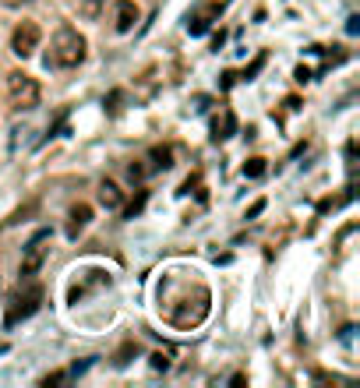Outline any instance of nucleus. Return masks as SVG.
Here are the masks:
<instances>
[{
    "label": "nucleus",
    "mask_w": 360,
    "mask_h": 388,
    "mask_svg": "<svg viewBox=\"0 0 360 388\" xmlns=\"http://www.w3.org/2000/svg\"><path fill=\"white\" fill-rule=\"evenodd\" d=\"M212 311V293L209 286H201L198 279L187 275H166L159 283V314L173 325V328H198Z\"/></svg>",
    "instance_id": "1"
},
{
    "label": "nucleus",
    "mask_w": 360,
    "mask_h": 388,
    "mask_svg": "<svg viewBox=\"0 0 360 388\" xmlns=\"http://www.w3.org/2000/svg\"><path fill=\"white\" fill-rule=\"evenodd\" d=\"M85 53H88L85 36L78 29H71V25H61L54 32V39H49V49H46L42 64H46V71H71V68H78L85 61Z\"/></svg>",
    "instance_id": "2"
},
{
    "label": "nucleus",
    "mask_w": 360,
    "mask_h": 388,
    "mask_svg": "<svg viewBox=\"0 0 360 388\" xmlns=\"http://www.w3.org/2000/svg\"><path fill=\"white\" fill-rule=\"evenodd\" d=\"M42 300H46V290H42V283H36L32 275H29V279L22 283V290L15 293L11 307H8V318H4V325H8V328H15L18 321L32 318V314L42 307Z\"/></svg>",
    "instance_id": "3"
},
{
    "label": "nucleus",
    "mask_w": 360,
    "mask_h": 388,
    "mask_svg": "<svg viewBox=\"0 0 360 388\" xmlns=\"http://www.w3.org/2000/svg\"><path fill=\"white\" fill-rule=\"evenodd\" d=\"M8 102H11V109H18V114L36 109L39 106V82L29 78L25 71H11L8 75Z\"/></svg>",
    "instance_id": "4"
},
{
    "label": "nucleus",
    "mask_w": 360,
    "mask_h": 388,
    "mask_svg": "<svg viewBox=\"0 0 360 388\" xmlns=\"http://www.w3.org/2000/svg\"><path fill=\"white\" fill-rule=\"evenodd\" d=\"M49 240H54V233L49 230H39L29 244H25V254H22V275L29 279V275H36L42 268V261L49 258Z\"/></svg>",
    "instance_id": "5"
},
{
    "label": "nucleus",
    "mask_w": 360,
    "mask_h": 388,
    "mask_svg": "<svg viewBox=\"0 0 360 388\" xmlns=\"http://www.w3.org/2000/svg\"><path fill=\"white\" fill-rule=\"evenodd\" d=\"M39 39H42V32H39L36 22H18L15 32H11V49H15V57L29 61L32 53L39 49Z\"/></svg>",
    "instance_id": "6"
},
{
    "label": "nucleus",
    "mask_w": 360,
    "mask_h": 388,
    "mask_svg": "<svg viewBox=\"0 0 360 388\" xmlns=\"http://www.w3.org/2000/svg\"><path fill=\"white\" fill-rule=\"evenodd\" d=\"M219 15H223V4H205V8L191 11L187 15V32L191 36H205L212 29V22H219Z\"/></svg>",
    "instance_id": "7"
},
{
    "label": "nucleus",
    "mask_w": 360,
    "mask_h": 388,
    "mask_svg": "<svg viewBox=\"0 0 360 388\" xmlns=\"http://www.w3.org/2000/svg\"><path fill=\"white\" fill-rule=\"evenodd\" d=\"M99 286H110V275H107V272H99V268L85 272V279L71 286V293H68V304H78V300H85V297H88L92 290H99Z\"/></svg>",
    "instance_id": "8"
},
{
    "label": "nucleus",
    "mask_w": 360,
    "mask_h": 388,
    "mask_svg": "<svg viewBox=\"0 0 360 388\" xmlns=\"http://www.w3.org/2000/svg\"><path fill=\"white\" fill-rule=\"evenodd\" d=\"M88 223H92V208H88L85 201L71 205V212H68V226H64L68 240H78V237L85 233V226H88Z\"/></svg>",
    "instance_id": "9"
},
{
    "label": "nucleus",
    "mask_w": 360,
    "mask_h": 388,
    "mask_svg": "<svg viewBox=\"0 0 360 388\" xmlns=\"http://www.w3.org/2000/svg\"><path fill=\"white\" fill-rule=\"evenodd\" d=\"M237 134V117H233V109H219V114L212 117V141H226Z\"/></svg>",
    "instance_id": "10"
},
{
    "label": "nucleus",
    "mask_w": 360,
    "mask_h": 388,
    "mask_svg": "<svg viewBox=\"0 0 360 388\" xmlns=\"http://www.w3.org/2000/svg\"><path fill=\"white\" fill-rule=\"evenodd\" d=\"M145 162H148V170H145V173L170 170V166H173V148H170V145H152L148 155H145Z\"/></svg>",
    "instance_id": "11"
},
{
    "label": "nucleus",
    "mask_w": 360,
    "mask_h": 388,
    "mask_svg": "<svg viewBox=\"0 0 360 388\" xmlns=\"http://www.w3.org/2000/svg\"><path fill=\"white\" fill-rule=\"evenodd\" d=\"M138 22V8H134V0H117V15H114V29L117 32H131Z\"/></svg>",
    "instance_id": "12"
},
{
    "label": "nucleus",
    "mask_w": 360,
    "mask_h": 388,
    "mask_svg": "<svg viewBox=\"0 0 360 388\" xmlns=\"http://www.w3.org/2000/svg\"><path fill=\"white\" fill-rule=\"evenodd\" d=\"M99 205L110 208V212H117V208L124 205V191H120L114 180H102V184H99Z\"/></svg>",
    "instance_id": "13"
},
{
    "label": "nucleus",
    "mask_w": 360,
    "mask_h": 388,
    "mask_svg": "<svg viewBox=\"0 0 360 388\" xmlns=\"http://www.w3.org/2000/svg\"><path fill=\"white\" fill-rule=\"evenodd\" d=\"M265 170H269V162H265L262 155H254V159H247V162H244V177H251V180L265 177Z\"/></svg>",
    "instance_id": "14"
},
{
    "label": "nucleus",
    "mask_w": 360,
    "mask_h": 388,
    "mask_svg": "<svg viewBox=\"0 0 360 388\" xmlns=\"http://www.w3.org/2000/svg\"><path fill=\"white\" fill-rule=\"evenodd\" d=\"M134 353H138V343H134V339H127V343L117 350V357H114V367H127Z\"/></svg>",
    "instance_id": "15"
},
{
    "label": "nucleus",
    "mask_w": 360,
    "mask_h": 388,
    "mask_svg": "<svg viewBox=\"0 0 360 388\" xmlns=\"http://www.w3.org/2000/svg\"><path fill=\"white\" fill-rule=\"evenodd\" d=\"M145 201H148V191H138V194H134V201L120 205V208H124V219H134V215L145 208Z\"/></svg>",
    "instance_id": "16"
},
{
    "label": "nucleus",
    "mask_w": 360,
    "mask_h": 388,
    "mask_svg": "<svg viewBox=\"0 0 360 388\" xmlns=\"http://www.w3.org/2000/svg\"><path fill=\"white\" fill-rule=\"evenodd\" d=\"M180 191H184V194H191V191H194L198 198H205V191H201V173H194V177H187Z\"/></svg>",
    "instance_id": "17"
},
{
    "label": "nucleus",
    "mask_w": 360,
    "mask_h": 388,
    "mask_svg": "<svg viewBox=\"0 0 360 388\" xmlns=\"http://www.w3.org/2000/svg\"><path fill=\"white\" fill-rule=\"evenodd\" d=\"M120 102H124V92H120V88H114V92L107 95V109H110V114H114V117L120 114Z\"/></svg>",
    "instance_id": "18"
},
{
    "label": "nucleus",
    "mask_w": 360,
    "mask_h": 388,
    "mask_svg": "<svg viewBox=\"0 0 360 388\" xmlns=\"http://www.w3.org/2000/svg\"><path fill=\"white\" fill-rule=\"evenodd\" d=\"M99 11H102V0H81V15L85 18H99Z\"/></svg>",
    "instance_id": "19"
},
{
    "label": "nucleus",
    "mask_w": 360,
    "mask_h": 388,
    "mask_svg": "<svg viewBox=\"0 0 360 388\" xmlns=\"http://www.w3.org/2000/svg\"><path fill=\"white\" fill-rule=\"evenodd\" d=\"M262 68H265V53H258V61H254L251 68H244V75H240V78H244V82H251V78H254V75H258Z\"/></svg>",
    "instance_id": "20"
},
{
    "label": "nucleus",
    "mask_w": 360,
    "mask_h": 388,
    "mask_svg": "<svg viewBox=\"0 0 360 388\" xmlns=\"http://www.w3.org/2000/svg\"><path fill=\"white\" fill-rule=\"evenodd\" d=\"M152 371H170V353H152Z\"/></svg>",
    "instance_id": "21"
},
{
    "label": "nucleus",
    "mask_w": 360,
    "mask_h": 388,
    "mask_svg": "<svg viewBox=\"0 0 360 388\" xmlns=\"http://www.w3.org/2000/svg\"><path fill=\"white\" fill-rule=\"evenodd\" d=\"M68 378H71L68 371H54V374H46V378H42V385L49 388V385H61V381H68Z\"/></svg>",
    "instance_id": "22"
},
{
    "label": "nucleus",
    "mask_w": 360,
    "mask_h": 388,
    "mask_svg": "<svg viewBox=\"0 0 360 388\" xmlns=\"http://www.w3.org/2000/svg\"><path fill=\"white\" fill-rule=\"evenodd\" d=\"M127 177H131L134 184H138V180H145V166H141V162H131V166H127Z\"/></svg>",
    "instance_id": "23"
},
{
    "label": "nucleus",
    "mask_w": 360,
    "mask_h": 388,
    "mask_svg": "<svg viewBox=\"0 0 360 388\" xmlns=\"http://www.w3.org/2000/svg\"><path fill=\"white\" fill-rule=\"evenodd\" d=\"M346 32H350V36L360 32V15H350V18H346Z\"/></svg>",
    "instance_id": "24"
},
{
    "label": "nucleus",
    "mask_w": 360,
    "mask_h": 388,
    "mask_svg": "<svg viewBox=\"0 0 360 388\" xmlns=\"http://www.w3.org/2000/svg\"><path fill=\"white\" fill-rule=\"evenodd\" d=\"M293 78H297V82H300V85H304V82H311V68H304V64H300V68H297V75H293Z\"/></svg>",
    "instance_id": "25"
},
{
    "label": "nucleus",
    "mask_w": 360,
    "mask_h": 388,
    "mask_svg": "<svg viewBox=\"0 0 360 388\" xmlns=\"http://www.w3.org/2000/svg\"><path fill=\"white\" fill-rule=\"evenodd\" d=\"M262 208H265V201H254V205H251V208H247V219H254V215H258V212H262Z\"/></svg>",
    "instance_id": "26"
},
{
    "label": "nucleus",
    "mask_w": 360,
    "mask_h": 388,
    "mask_svg": "<svg viewBox=\"0 0 360 388\" xmlns=\"http://www.w3.org/2000/svg\"><path fill=\"white\" fill-rule=\"evenodd\" d=\"M233 82H237V75H233V71H226V75H223V88H233Z\"/></svg>",
    "instance_id": "27"
},
{
    "label": "nucleus",
    "mask_w": 360,
    "mask_h": 388,
    "mask_svg": "<svg viewBox=\"0 0 360 388\" xmlns=\"http://www.w3.org/2000/svg\"><path fill=\"white\" fill-rule=\"evenodd\" d=\"M8 8H25V4H32V0H4Z\"/></svg>",
    "instance_id": "28"
},
{
    "label": "nucleus",
    "mask_w": 360,
    "mask_h": 388,
    "mask_svg": "<svg viewBox=\"0 0 360 388\" xmlns=\"http://www.w3.org/2000/svg\"><path fill=\"white\" fill-rule=\"evenodd\" d=\"M8 353V343H0V357H4Z\"/></svg>",
    "instance_id": "29"
}]
</instances>
